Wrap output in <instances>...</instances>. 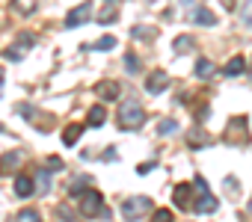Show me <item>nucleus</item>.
Masks as SVG:
<instances>
[{
    "label": "nucleus",
    "mask_w": 252,
    "mask_h": 222,
    "mask_svg": "<svg viewBox=\"0 0 252 222\" xmlns=\"http://www.w3.org/2000/svg\"><path fill=\"white\" fill-rule=\"evenodd\" d=\"M143 122H146L143 107H140L134 98H131V101H122V107H119V128H122V131H137Z\"/></svg>",
    "instance_id": "obj_1"
},
{
    "label": "nucleus",
    "mask_w": 252,
    "mask_h": 222,
    "mask_svg": "<svg viewBox=\"0 0 252 222\" xmlns=\"http://www.w3.org/2000/svg\"><path fill=\"white\" fill-rule=\"evenodd\" d=\"M146 210H152V198H149V195L125 198V201H122V213H125V219H134V216H140V213H146Z\"/></svg>",
    "instance_id": "obj_2"
},
{
    "label": "nucleus",
    "mask_w": 252,
    "mask_h": 222,
    "mask_svg": "<svg viewBox=\"0 0 252 222\" xmlns=\"http://www.w3.org/2000/svg\"><path fill=\"white\" fill-rule=\"evenodd\" d=\"M80 210H83V216H104L107 210H104V198L98 195V193H83V198H80Z\"/></svg>",
    "instance_id": "obj_3"
},
{
    "label": "nucleus",
    "mask_w": 252,
    "mask_h": 222,
    "mask_svg": "<svg viewBox=\"0 0 252 222\" xmlns=\"http://www.w3.org/2000/svg\"><path fill=\"white\" fill-rule=\"evenodd\" d=\"M92 18V3H80V6H74L68 15H65V27H77V24H83V21H89Z\"/></svg>",
    "instance_id": "obj_4"
},
{
    "label": "nucleus",
    "mask_w": 252,
    "mask_h": 222,
    "mask_svg": "<svg viewBox=\"0 0 252 222\" xmlns=\"http://www.w3.org/2000/svg\"><path fill=\"white\" fill-rule=\"evenodd\" d=\"M146 89H149L152 95L166 92V89H169V74H166V71H152L149 80H146Z\"/></svg>",
    "instance_id": "obj_5"
},
{
    "label": "nucleus",
    "mask_w": 252,
    "mask_h": 222,
    "mask_svg": "<svg viewBox=\"0 0 252 222\" xmlns=\"http://www.w3.org/2000/svg\"><path fill=\"white\" fill-rule=\"evenodd\" d=\"M225 139H228V142H246V119H243V116L234 119V122H228Z\"/></svg>",
    "instance_id": "obj_6"
},
{
    "label": "nucleus",
    "mask_w": 252,
    "mask_h": 222,
    "mask_svg": "<svg viewBox=\"0 0 252 222\" xmlns=\"http://www.w3.org/2000/svg\"><path fill=\"white\" fill-rule=\"evenodd\" d=\"M95 95H98L101 101H113V98H119V83L101 80V83H95Z\"/></svg>",
    "instance_id": "obj_7"
},
{
    "label": "nucleus",
    "mask_w": 252,
    "mask_h": 222,
    "mask_svg": "<svg viewBox=\"0 0 252 222\" xmlns=\"http://www.w3.org/2000/svg\"><path fill=\"white\" fill-rule=\"evenodd\" d=\"M172 198H175V204H178V207H184V210H187V207H193V201H190V198H193V187H190V184H178Z\"/></svg>",
    "instance_id": "obj_8"
},
{
    "label": "nucleus",
    "mask_w": 252,
    "mask_h": 222,
    "mask_svg": "<svg viewBox=\"0 0 252 222\" xmlns=\"http://www.w3.org/2000/svg\"><path fill=\"white\" fill-rule=\"evenodd\" d=\"M33 190H36L33 178H27V175L15 178V195H18V198H30V195H33Z\"/></svg>",
    "instance_id": "obj_9"
},
{
    "label": "nucleus",
    "mask_w": 252,
    "mask_h": 222,
    "mask_svg": "<svg viewBox=\"0 0 252 222\" xmlns=\"http://www.w3.org/2000/svg\"><path fill=\"white\" fill-rule=\"evenodd\" d=\"M193 210H196V213H202V216H205V213H214V210H217V198H214L211 193H202V195H199V201L193 204Z\"/></svg>",
    "instance_id": "obj_10"
},
{
    "label": "nucleus",
    "mask_w": 252,
    "mask_h": 222,
    "mask_svg": "<svg viewBox=\"0 0 252 222\" xmlns=\"http://www.w3.org/2000/svg\"><path fill=\"white\" fill-rule=\"evenodd\" d=\"M243 68H246V59H243V56H231L222 71H225L228 77H237V74H243Z\"/></svg>",
    "instance_id": "obj_11"
},
{
    "label": "nucleus",
    "mask_w": 252,
    "mask_h": 222,
    "mask_svg": "<svg viewBox=\"0 0 252 222\" xmlns=\"http://www.w3.org/2000/svg\"><path fill=\"white\" fill-rule=\"evenodd\" d=\"M80 134H83V125H68L63 131V145H74L80 139Z\"/></svg>",
    "instance_id": "obj_12"
},
{
    "label": "nucleus",
    "mask_w": 252,
    "mask_h": 222,
    "mask_svg": "<svg viewBox=\"0 0 252 222\" xmlns=\"http://www.w3.org/2000/svg\"><path fill=\"white\" fill-rule=\"evenodd\" d=\"M187 142H190V148H196V151H199L202 145H208V142H211V137H208V134H202V131L196 128V131H190V134H187Z\"/></svg>",
    "instance_id": "obj_13"
},
{
    "label": "nucleus",
    "mask_w": 252,
    "mask_h": 222,
    "mask_svg": "<svg viewBox=\"0 0 252 222\" xmlns=\"http://www.w3.org/2000/svg\"><path fill=\"white\" fill-rule=\"evenodd\" d=\"M104 119H107V110H104L101 104H95V107L89 110V125H92V128H101Z\"/></svg>",
    "instance_id": "obj_14"
},
{
    "label": "nucleus",
    "mask_w": 252,
    "mask_h": 222,
    "mask_svg": "<svg viewBox=\"0 0 252 222\" xmlns=\"http://www.w3.org/2000/svg\"><path fill=\"white\" fill-rule=\"evenodd\" d=\"M193 21H196V24H202V27H214V24H217V15H214L211 9H196Z\"/></svg>",
    "instance_id": "obj_15"
},
{
    "label": "nucleus",
    "mask_w": 252,
    "mask_h": 222,
    "mask_svg": "<svg viewBox=\"0 0 252 222\" xmlns=\"http://www.w3.org/2000/svg\"><path fill=\"white\" fill-rule=\"evenodd\" d=\"M18 151H9V154H3V160H0V172H3V175H9L15 166H18Z\"/></svg>",
    "instance_id": "obj_16"
},
{
    "label": "nucleus",
    "mask_w": 252,
    "mask_h": 222,
    "mask_svg": "<svg viewBox=\"0 0 252 222\" xmlns=\"http://www.w3.org/2000/svg\"><path fill=\"white\" fill-rule=\"evenodd\" d=\"M12 3H15V12L18 15H33L36 6H39V0H12Z\"/></svg>",
    "instance_id": "obj_17"
},
{
    "label": "nucleus",
    "mask_w": 252,
    "mask_h": 222,
    "mask_svg": "<svg viewBox=\"0 0 252 222\" xmlns=\"http://www.w3.org/2000/svg\"><path fill=\"white\" fill-rule=\"evenodd\" d=\"M214 71H217V68H214L211 59H199V62H196V77H199V80H208Z\"/></svg>",
    "instance_id": "obj_18"
},
{
    "label": "nucleus",
    "mask_w": 252,
    "mask_h": 222,
    "mask_svg": "<svg viewBox=\"0 0 252 222\" xmlns=\"http://www.w3.org/2000/svg\"><path fill=\"white\" fill-rule=\"evenodd\" d=\"M131 36H134V39H140V42H152V39H155V27L140 24V27H134V30H131Z\"/></svg>",
    "instance_id": "obj_19"
},
{
    "label": "nucleus",
    "mask_w": 252,
    "mask_h": 222,
    "mask_svg": "<svg viewBox=\"0 0 252 222\" xmlns=\"http://www.w3.org/2000/svg\"><path fill=\"white\" fill-rule=\"evenodd\" d=\"M158 134H160V137H172V134H178V122H172V119H163V122L158 125Z\"/></svg>",
    "instance_id": "obj_20"
},
{
    "label": "nucleus",
    "mask_w": 252,
    "mask_h": 222,
    "mask_svg": "<svg viewBox=\"0 0 252 222\" xmlns=\"http://www.w3.org/2000/svg\"><path fill=\"white\" fill-rule=\"evenodd\" d=\"M240 21H243V27H252V0H246L240 6Z\"/></svg>",
    "instance_id": "obj_21"
},
{
    "label": "nucleus",
    "mask_w": 252,
    "mask_h": 222,
    "mask_svg": "<svg viewBox=\"0 0 252 222\" xmlns=\"http://www.w3.org/2000/svg\"><path fill=\"white\" fill-rule=\"evenodd\" d=\"M92 51H110V48H116V39L113 36H104V39H98L95 45H89Z\"/></svg>",
    "instance_id": "obj_22"
},
{
    "label": "nucleus",
    "mask_w": 252,
    "mask_h": 222,
    "mask_svg": "<svg viewBox=\"0 0 252 222\" xmlns=\"http://www.w3.org/2000/svg\"><path fill=\"white\" fill-rule=\"evenodd\" d=\"M125 68H128V74H137L140 71V59L134 54H128V56H125Z\"/></svg>",
    "instance_id": "obj_23"
},
{
    "label": "nucleus",
    "mask_w": 252,
    "mask_h": 222,
    "mask_svg": "<svg viewBox=\"0 0 252 222\" xmlns=\"http://www.w3.org/2000/svg\"><path fill=\"white\" fill-rule=\"evenodd\" d=\"M116 18V9L113 6H107V9H101V15H98V24H110Z\"/></svg>",
    "instance_id": "obj_24"
},
{
    "label": "nucleus",
    "mask_w": 252,
    "mask_h": 222,
    "mask_svg": "<svg viewBox=\"0 0 252 222\" xmlns=\"http://www.w3.org/2000/svg\"><path fill=\"white\" fill-rule=\"evenodd\" d=\"M193 48V39L190 36H178L175 39V51H190Z\"/></svg>",
    "instance_id": "obj_25"
},
{
    "label": "nucleus",
    "mask_w": 252,
    "mask_h": 222,
    "mask_svg": "<svg viewBox=\"0 0 252 222\" xmlns=\"http://www.w3.org/2000/svg\"><path fill=\"white\" fill-rule=\"evenodd\" d=\"M83 187H89V178H77L74 184H71V195H80V190Z\"/></svg>",
    "instance_id": "obj_26"
},
{
    "label": "nucleus",
    "mask_w": 252,
    "mask_h": 222,
    "mask_svg": "<svg viewBox=\"0 0 252 222\" xmlns=\"http://www.w3.org/2000/svg\"><path fill=\"white\" fill-rule=\"evenodd\" d=\"M18 219H24V222H33V219H39V213H36V210H21V213H18Z\"/></svg>",
    "instance_id": "obj_27"
},
{
    "label": "nucleus",
    "mask_w": 252,
    "mask_h": 222,
    "mask_svg": "<svg viewBox=\"0 0 252 222\" xmlns=\"http://www.w3.org/2000/svg\"><path fill=\"white\" fill-rule=\"evenodd\" d=\"M155 219H160V222H169V219H172V210H158V213H155Z\"/></svg>",
    "instance_id": "obj_28"
},
{
    "label": "nucleus",
    "mask_w": 252,
    "mask_h": 222,
    "mask_svg": "<svg viewBox=\"0 0 252 222\" xmlns=\"http://www.w3.org/2000/svg\"><path fill=\"white\" fill-rule=\"evenodd\" d=\"M48 166H51V169H63V160H60V157H48Z\"/></svg>",
    "instance_id": "obj_29"
},
{
    "label": "nucleus",
    "mask_w": 252,
    "mask_h": 222,
    "mask_svg": "<svg viewBox=\"0 0 252 222\" xmlns=\"http://www.w3.org/2000/svg\"><path fill=\"white\" fill-rule=\"evenodd\" d=\"M152 169H155V163H143V166H137V172H140V175H149Z\"/></svg>",
    "instance_id": "obj_30"
},
{
    "label": "nucleus",
    "mask_w": 252,
    "mask_h": 222,
    "mask_svg": "<svg viewBox=\"0 0 252 222\" xmlns=\"http://www.w3.org/2000/svg\"><path fill=\"white\" fill-rule=\"evenodd\" d=\"M222 6H225V9L231 12V9H234V0H222Z\"/></svg>",
    "instance_id": "obj_31"
},
{
    "label": "nucleus",
    "mask_w": 252,
    "mask_h": 222,
    "mask_svg": "<svg viewBox=\"0 0 252 222\" xmlns=\"http://www.w3.org/2000/svg\"><path fill=\"white\" fill-rule=\"evenodd\" d=\"M0 92H3V71H0Z\"/></svg>",
    "instance_id": "obj_32"
},
{
    "label": "nucleus",
    "mask_w": 252,
    "mask_h": 222,
    "mask_svg": "<svg viewBox=\"0 0 252 222\" xmlns=\"http://www.w3.org/2000/svg\"><path fill=\"white\" fill-rule=\"evenodd\" d=\"M249 213H252V201H249Z\"/></svg>",
    "instance_id": "obj_33"
},
{
    "label": "nucleus",
    "mask_w": 252,
    "mask_h": 222,
    "mask_svg": "<svg viewBox=\"0 0 252 222\" xmlns=\"http://www.w3.org/2000/svg\"><path fill=\"white\" fill-rule=\"evenodd\" d=\"M0 134H3V125H0Z\"/></svg>",
    "instance_id": "obj_34"
}]
</instances>
